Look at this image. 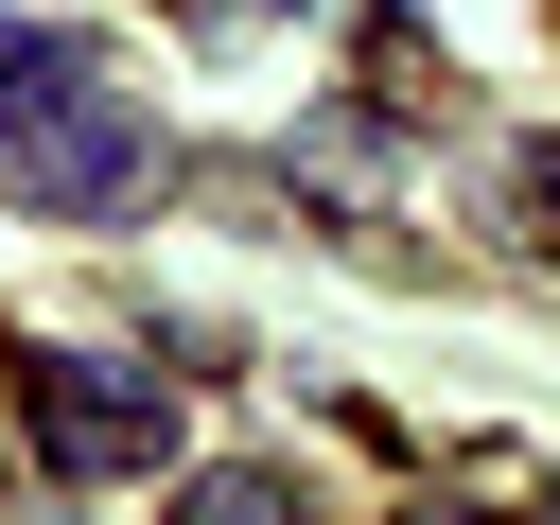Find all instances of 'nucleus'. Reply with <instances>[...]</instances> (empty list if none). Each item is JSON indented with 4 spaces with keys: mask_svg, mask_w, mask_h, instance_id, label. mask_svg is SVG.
Segmentation results:
<instances>
[{
    "mask_svg": "<svg viewBox=\"0 0 560 525\" xmlns=\"http://www.w3.org/2000/svg\"><path fill=\"white\" fill-rule=\"evenodd\" d=\"M402 525H472V508H402Z\"/></svg>",
    "mask_w": 560,
    "mask_h": 525,
    "instance_id": "5",
    "label": "nucleus"
},
{
    "mask_svg": "<svg viewBox=\"0 0 560 525\" xmlns=\"http://www.w3.org/2000/svg\"><path fill=\"white\" fill-rule=\"evenodd\" d=\"M508 210H525V228L560 245V158H525V175H508Z\"/></svg>",
    "mask_w": 560,
    "mask_h": 525,
    "instance_id": "4",
    "label": "nucleus"
},
{
    "mask_svg": "<svg viewBox=\"0 0 560 525\" xmlns=\"http://www.w3.org/2000/svg\"><path fill=\"white\" fill-rule=\"evenodd\" d=\"M35 455L88 472V490H122V472L175 455V385L122 368V350H35Z\"/></svg>",
    "mask_w": 560,
    "mask_h": 525,
    "instance_id": "2",
    "label": "nucleus"
},
{
    "mask_svg": "<svg viewBox=\"0 0 560 525\" xmlns=\"http://www.w3.org/2000/svg\"><path fill=\"white\" fill-rule=\"evenodd\" d=\"M158 525H315V490H298V472H262V455H228V472H192Z\"/></svg>",
    "mask_w": 560,
    "mask_h": 525,
    "instance_id": "3",
    "label": "nucleus"
},
{
    "mask_svg": "<svg viewBox=\"0 0 560 525\" xmlns=\"http://www.w3.org/2000/svg\"><path fill=\"white\" fill-rule=\"evenodd\" d=\"M542 525H560V490H542Z\"/></svg>",
    "mask_w": 560,
    "mask_h": 525,
    "instance_id": "6",
    "label": "nucleus"
},
{
    "mask_svg": "<svg viewBox=\"0 0 560 525\" xmlns=\"http://www.w3.org/2000/svg\"><path fill=\"white\" fill-rule=\"evenodd\" d=\"M0 192L52 228H122L158 192V105L88 35H0Z\"/></svg>",
    "mask_w": 560,
    "mask_h": 525,
    "instance_id": "1",
    "label": "nucleus"
}]
</instances>
